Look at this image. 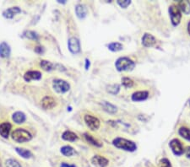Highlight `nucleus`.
<instances>
[{"label": "nucleus", "mask_w": 190, "mask_h": 167, "mask_svg": "<svg viewBox=\"0 0 190 167\" xmlns=\"http://www.w3.org/2000/svg\"><path fill=\"white\" fill-rule=\"evenodd\" d=\"M184 153L185 155H186V157L190 160V146H188V147L186 148V150H184Z\"/></svg>", "instance_id": "34"}, {"label": "nucleus", "mask_w": 190, "mask_h": 167, "mask_svg": "<svg viewBox=\"0 0 190 167\" xmlns=\"http://www.w3.org/2000/svg\"><path fill=\"white\" fill-rule=\"evenodd\" d=\"M112 144L116 148L126 150V151H129V152H134L137 149V145L135 144V143L130 141V140H128L126 138H116L112 141Z\"/></svg>", "instance_id": "1"}, {"label": "nucleus", "mask_w": 190, "mask_h": 167, "mask_svg": "<svg viewBox=\"0 0 190 167\" xmlns=\"http://www.w3.org/2000/svg\"><path fill=\"white\" fill-rule=\"evenodd\" d=\"M91 163L95 166L106 167L108 165L109 161L105 157H102L101 155H95L91 159Z\"/></svg>", "instance_id": "11"}, {"label": "nucleus", "mask_w": 190, "mask_h": 167, "mask_svg": "<svg viewBox=\"0 0 190 167\" xmlns=\"http://www.w3.org/2000/svg\"><path fill=\"white\" fill-rule=\"evenodd\" d=\"M90 60L88 59V58H86L85 59V69L86 70H88L90 68Z\"/></svg>", "instance_id": "37"}, {"label": "nucleus", "mask_w": 190, "mask_h": 167, "mask_svg": "<svg viewBox=\"0 0 190 167\" xmlns=\"http://www.w3.org/2000/svg\"><path fill=\"white\" fill-rule=\"evenodd\" d=\"M108 49L112 52H119L123 49V45L119 42H112L108 45Z\"/></svg>", "instance_id": "27"}, {"label": "nucleus", "mask_w": 190, "mask_h": 167, "mask_svg": "<svg viewBox=\"0 0 190 167\" xmlns=\"http://www.w3.org/2000/svg\"><path fill=\"white\" fill-rule=\"evenodd\" d=\"M69 50L73 54H77L80 52V42L78 38L70 37L68 41Z\"/></svg>", "instance_id": "8"}, {"label": "nucleus", "mask_w": 190, "mask_h": 167, "mask_svg": "<svg viewBox=\"0 0 190 167\" xmlns=\"http://www.w3.org/2000/svg\"><path fill=\"white\" fill-rule=\"evenodd\" d=\"M60 167H76V166H75V165H69L67 164V163H65V162H63V163L61 164Z\"/></svg>", "instance_id": "36"}, {"label": "nucleus", "mask_w": 190, "mask_h": 167, "mask_svg": "<svg viewBox=\"0 0 190 167\" xmlns=\"http://www.w3.org/2000/svg\"><path fill=\"white\" fill-rule=\"evenodd\" d=\"M101 105H102V107L104 108V110L108 113H111V114H114V113L117 112V111H118L117 107H115V106L112 105V104L109 103V102H107V101H102Z\"/></svg>", "instance_id": "20"}, {"label": "nucleus", "mask_w": 190, "mask_h": 167, "mask_svg": "<svg viewBox=\"0 0 190 167\" xmlns=\"http://www.w3.org/2000/svg\"><path fill=\"white\" fill-rule=\"evenodd\" d=\"M169 14H170L171 20H172V23H173V26H178L181 22L182 19L181 10L178 8V6L171 5L169 7Z\"/></svg>", "instance_id": "4"}, {"label": "nucleus", "mask_w": 190, "mask_h": 167, "mask_svg": "<svg viewBox=\"0 0 190 167\" xmlns=\"http://www.w3.org/2000/svg\"><path fill=\"white\" fill-rule=\"evenodd\" d=\"M12 138L17 143H26L32 140V133L24 128H17L12 133Z\"/></svg>", "instance_id": "3"}, {"label": "nucleus", "mask_w": 190, "mask_h": 167, "mask_svg": "<svg viewBox=\"0 0 190 167\" xmlns=\"http://www.w3.org/2000/svg\"><path fill=\"white\" fill-rule=\"evenodd\" d=\"M62 138L63 140H66V141L74 142L78 138V136L76 135L75 133L71 132V131H65L62 135Z\"/></svg>", "instance_id": "21"}, {"label": "nucleus", "mask_w": 190, "mask_h": 167, "mask_svg": "<svg viewBox=\"0 0 190 167\" xmlns=\"http://www.w3.org/2000/svg\"><path fill=\"white\" fill-rule=\"evenodd\" d=\"M0 167H2V162H1V160H0Z\"/></svg>", "instance_id": "39"}, {"label": "nucleus", "mask_w": 190, "mask_h": 167, "mask_svg": "<svg viewBox=\"0 0 190 167\" xmlns=\"http://www.w3.org/2000/svg\"><path fill=\"white\" fill-rule=\"evenodd\" d=\"M116 69L119 72L122 71H132L135 67V64L129 58H119L115 63Z\"/></svg>", "instance_id": "2"}, {"label": "nucleus", "mask_w": 190, "mask_h": 167, "mask_svg": "<svg viewBox=\"0 0 190 167\" xmlns=\"http://www.w3.org/2000/svg\"><path fill=\"white\" fill-rule=\"evenodd\" d=\"M148 97H149L148 91H137L133 94L131 99L134 101H145Z\"/></svg>", "instance_id": "15"}, {"label": "nucleus", "mask_w": 190, "mask_h": 167, "mask_svg": "<svg viewBox=\"0 0 190 167\" xmlns=\"http://www.w3.org/2000/svg\"><path fill=\"white\" fill-rule=\"evenodd\" d=\"M178 8L182 12H183L185 15H189L190 14V2L184 0V1H179Z\"/></svg>", "instance_id": "19"}, {"label": "nucleus", "mask_w": 190, "mask_h": 167, "mask_svg": "<svg viewBox=\"0 0 190 167\" xmlns=\"http://www.w3.org/2000/svg\"><path fill=\"white\" fill-rule=\"evenodd\" d=\"M117 3H118V4L121 8H123V9H126L128 6H129L130 4H131V1L130 0H118V1H117Z\"/></svg>", "instance_id": "31"}, {"label": "nucleus", "mask_w": 190, "mask_h": 167, "mask_svg": "<svg viewBox=\"0 0 190 167\" xmlns=\"http://www.w3.org/2000/svg\"><path fill=\"white\" fill-rule=\"evenodd\" d=\"M107 91L112 94V95H116L119 91V85H118V84L111 85V86H109V89H107Z\"/></svg>", "instance_id": "33"}, {"label": "nucleus", "mask_w": 190, "mask_h": 167, "mask_svg": "<svg viewBox=\"0 0 190 167\" xmlns=\"http://www.w3.org/2000/svg\"><path fill=\"white\" fill-rule=\"evenodd\" d=\"M24 35H25V36L26 38L31 39V40H38V35L35 31H27L24 33Z\"/></svg>", "instance_id": "29"}, {"label": "nucleus", "mask_w": 190, "mask_h": 167, "mask_svg": "<svg viewBox=\"0 0 190 167\" xmlns=\"http://www.w3.org/2000/svg\"><path fill=\"white\" fill-rule=\"evenodd\" d=\"M52 88L56 92L63 94V93H66L67 91H69V89H70V85L67 81L63 80V79H56V80L53 81Z\"/></svg>", "instance_id": "5"}, {"label": "nucleus", "mask_w": 190, "mask_h": 167, "mask_svg": "<svg viewBox=\"0 0 190 167\" xmlns=\"http://www.w3.org/2000/svg\"><path fill=\"white\" fill-rule=\"evenodd\" d=\"M122 84L126 88H131V87L134 86V81L131 79L124 77V78L122 79Z\"/></svg>", "instance_id": "30"}, {"label": "nucleus", "mask_w": 190, "mask_h": 167, "mask_svg": "<svg viewBox=\"0 0 190 167\" xmlns=\"http://www.w3.org/2000/svg\"><path fill=\"white\" fill-rule=\"evenodd\" d=\"M84 120L85 122L87 127H89L90 130H92V131L97 130L100 127V125H101L100 120L97 117H93L91 115H85V117H84Z\"/></svg>", "instance_id": "6"}, {"label": "nucleus", "mask_w": 190, "mask_h": 167, "mask_svg": "<svg viewBox=\"0 0 190 167\" xmlns=\"http://www.w3.org/2000/svg\"><path fill=\"white\" fill-rule=\"evenodd\" d=\"M41 79V74L39 71H28L24 74V79L26 82L32 80H39Z\"/></svg>", "instance_id": "10"}, {"label": "nucleus", "mask_w": 190, "mask_h": 167, "mask_svg": "<svg viewBox=\"0 0 190 167\" xmlns=\"http://www.w3.org/2000/svg\"><path fill=\"white\" fill-rule=\"evenodd\" d=\"M35 52H37V53H42L43 52V48L41 46H37L35 48Z\"/></svg>", "instance_id": "35"}, {"label": "nucleus", "mask_w": 190, "mask_h": 167, "mask_svg": "<svg viewBox=\"0 0 190 167\" xmlns=\"http://www.w3.org/2000/svg\"><path fill=\"white\" fill-rule=\"evenodd\" d=\"M12 119H13V121L15 122V123L21 124L25 122L26 117V115H25L23 112H16L14 113L13 116H12Z\"/></svg>", "instance_id": "18"}, {"label": "nucleus", "mask_w": 190, "mask_h": 167, "mask_svg": "<svg viewBox=\"0 0 190 167\" xmlns=\"http://www.w3.org/2000/svg\"><path fill=\"white\" fill-rule=\"evenodd\" d=\"M11 127V124L9 122H3V123L0 124V135L4 138H8L9 133H10Z\"/></svg>", "instance_id": "14"}, {"label": "nucleus", "mask_w": 190, "mask_h": 167, "mask_svg": "<svg viewBox=\"0 0 190 167\" xmlns=\"http://www.w3.org/2000/svg\"><path fill=\"white\" fill-rule=\"evenodd\" d=\"M15 151L20 155L22 158L24 159H30L32 158V152L26 149H22V148H15Z\"/></svg>", "instance_id": "22"}, {"label": "nucleus", "mask_w": 190, "mask_h": 167, "mask_svg": "<svg viewBox=\"0 0 190 167\" xmlns=\"http://www.w3.org/2000/svg\"><path fill=\"white\" fill-rule=\"evenodd\" d=\"M179 135L182 136L183 138L190 141V129L188 127H182L178 130Z\"/></svg>", "instance_id": "26"}, {"label": "nucleus", "mask_w": 190, "mask_h": 167, "mask_svg": "<svg viewBox=\"0 0 190 167\" xmlns=\"http://www.w3.org/2000/svg\"><path fill=\"white\" fill-rule=\"evenodd\" d=\"M159 167H173L171 165V162L167 160V159L164 158L161 159L160 162H159Z\"/></svg>", "instance_id": "32"}, {"label": "nucleus", "mask_w": 190, "mask_h": 167, "mask_svg": "<svg viewBox=\"0 0 190 167\" xmlns=\"http://www.w3.org/2000/svg\"><path fill=\"white\" fill-rule=\"evenodd\" d=\"M40 65L42 68V69L45 70V71H51L52 69H55V68L57 66V65H54L53 64H52L51 62L46 60L41 61Z\"/></svg>", "instance_id": "24"}, {"label": "nucleus", "mask_w": 190, "mask_h": 167, "mask_svg": "<svg viewBox=\"0 0 190 167\" xmlns=\"http://www.w3.org/2000/svg\"><path fill=\"white\" fill-rule=\"evenodd\" d=\"M21 12V9L19 8V7H12V8H9V9H5L4 11L3 12V16L6 19H13L15 17V15L20 14Z\"/></svg>", "instance_id": "12"}, {"label": "nucleus", "mask_w": 190, "mask_h": 167, "mask_svg": "<svg viewBox=\"0 0 190 167\" xmlns=\"http://www.w3.org/2000/svg\"><path fill=\"white\" fill-rule=\"evenodd\" d=\"M75 13H76V15L78 16V18L80 19H84L85 18L87 15V9L85 8V6L83 5V4H78L75 7Z\"/></svg>", "instance_id": "17"}, {"label": "nucleus", "mask_w": 190, "mask_h": 167, "mask_svg": "<svg viewBox=\"0 0 190 167\" xmlns=\"http://www.w3.org/2000/svg\"><path fill=\"white\" fill-rule=\"evenodd\" d=\"M6 167H21L20 164L17 160H15L14 159H9L7 160L5 162Z\"/></svg>", "instance_id": "28"}, {"label": "nucleus", "mask_w": 190, "mask_h": 167, "mask_svg": "<svg viewBox=\"0 0 190 167\" xmlns=\"http://www.w3.org/2000/svg\"><path fill=\"white\" fill-rule=\"evenodd\" d=\"M10 52H11V49H10L9 44L6 42L0 43V57L1 58H9Z\"/></svg>", "instance_id": "16"}, {"label": "nucleus", "mask_w": 190, "mask_h": 167, "mask_svg": "<svg viewBox=\"0 0 190 167\" xmlns=\"http://www.w3.org/2000/svg\"><path fill=\"white\" fill-rule=\"evenodd\" d=\"M85 138L87 142H89L90 144H92L94 146H96V147H101L102 146L101 143H100L97 139H95L92 135H90L89 133H85Z\"/></svg>", "instance_id": "23"}, {"label": "nucleus", "mask_w": 190, "mask_h": 167, "mask_svg": "<svg viewBox=\"0 0 190 167\" xmlns=\"http://www.w3.org/2000/svg\"><path fill=\"white\" fill-rule=\"evenodd\" d=\"M60 152L64 156L69 157V156H72L75 154V150H74V149L71 146L66 145V146H63V147L61 148Z\"/></svg>", "instance_id": "25"}, {"label": "nucleus", "mask_w": 190, "mask_h": 167, "mask_svg": "<svg viewBox=\"0 0 190 167\" xmlns=\"http://www.w3.org/2000/svg\"><path fill=\"white\" fill-rule=\"evenodd\" d=\"M156 43V39L151 34L145 33L142 37V44L145 47H151L154 46Z\"/></svg>", "instance_id": "9"}, {"label": "nucleus", "mask_w": 190, "mask_h": 167, "mask_svg": "<svg viewBox=\"0 0 190 167\" xmlns=\"http://www.w3.org/2000/svg\"><path fill=\"white\" fill-rule=\"evenodd\" d=\"M41 107H43L44 109H52V108L56 106V101H55L54 99L51 97V96H45V97L41 100Z\"/></svg>", "instance_id": "13"}, {"label": "nucleus", "mask_w": 190, "mask_h": 167, "mask_svg": "<svg viewBox=\"0 0 190 167\" xmlns=\"http://www.w3.org/2000/svg\"><path fill=\"white\" fill-rule=\"evenodd\" d=\"M188 34L190 35V22L188 23Z\"/></svg>", "instance_id": "38"}, {"label": "nucleus", "mask_w": 190, "mask_h": 167, "mask_svg": "<svg viewBox=\"0 0 190 167\" xmlns=\"http://www.w3.org/2000/svg\"><path fill=\"white\" fill-rule=\"evenodd\" d=\"M169 146H170L173 154L176 155H182L184 153L183 146L181 141L178 138H174L173 140H171L170 143H169Z\"/></svg>", "instance_id": "7"}]
</instances>
